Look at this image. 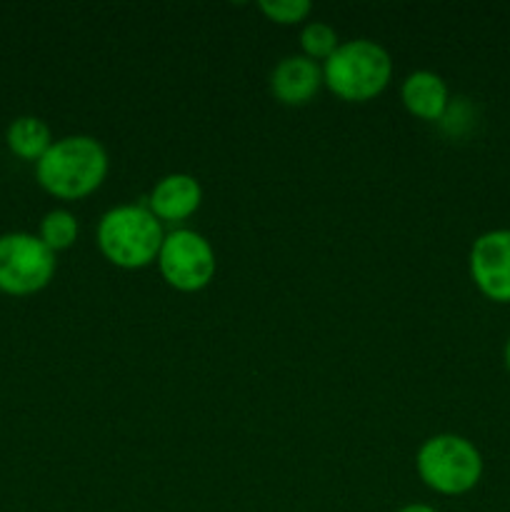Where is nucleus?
<instances>
[{
  "label": "nucleus",
  "instance_id": "obj_3",
  "mask_svg": "<svg viewBox=\"0 0 510 512\" xmlns=\"http://www.w3.org/2000/svg\"><path fill=\"white\" fill-rule=\"evenodd\" d=\"M390 73H393L390 55L373 40H350L338 45L323 68L325 85L343 100H355V103L383 93Z\"/></svg>",
  "mask_w": 510,
  "mask_h": 512
},
{
  "label": "nucleus",
  "instance_id": "obj_4",
  "mask_svg": "<svg viewBox=\"0 0 510 512\" xmlns=\"http://www.w3.org/2000/svg\"><path fill=\"white\" fill-rule=\"evenodd\" d=\"M418 473L435 493L463 495L478 485L483 458L478 448L460 435H435L420 448Z\"/></svg>",
  "mask_w": 510,
  "mask_h": 512
},
{
  "label": "nucleus",
  "instance_id": "obj_7",
  "mask_svg": "<svg viewBox=\"0 0 510 512\" xmlns=\"http://www.w3.org/2000/svg\"><path fill=\"white\" fill-rule=\"evenodd\" d=\"M470 275L485 298L510 303V228L490 230L475 240Z\"/></svg>",
  "mask_w": 510,
  "mask_h": 512
},
{
  "label": "nucleus",
  "instance_id": "obj_5",
  "mask_svg": "<svg viewBox=\"0 0 510 512\" xmlns=\"http://www.w3.org/2000/svg\"><path fill=\"white\" fill-rule=\"evenodd\" d=\"M55 253L30 233L0 235V290L33 295L53 280Z\"/></svg>",
  "mask_w": 510,
  "mask_h": 512
},
{
  "label": "nucleus",
  "instance_id": "obj_6",
  "mask_svg": "<svg viewBox=\"0 0 510 512\" xmlns=\"http://www.w3.org/2000/svg\"><path fill=\"white\" fill-rule=\"evenodd\" d=\"M160 273L183 293L203 290L215 275V253L203 235L193 230H175L163 240L158 255Z\"/></svg>",
  "mask_w": 510,
  "mask_h": 512
},
{
  "label": "nucleus",
  "instance_id": "obj_12",
  "mask_svg": "<svg viewBox=\"0 0 510 512\" xmlns=\"http://www.w3.org/2000/svg\"><path fill=\"white\" fill-rule=\"evenodd\" d=\"M40 240L48 245L53 253L58 250H68L78 238V220L68 213V210H53L40 223Z\"/></svg>",
  "mask_w": 510,
  "mask_h": 512
},
{
  "label": "nucleus",
  "instance_id": "obj_11",
  "mask_svg": "<svg viewBox=\"0 0 510 512\" xmlns=\"http://www.w3.org/2000/svg\"><path fill=\"white\" fill-rule=\"evenodd\" d=\"M5 143L20 160H35L38 163L53 145V138H50V128L43 120L35 118V115H20L8 125Z\"/></svg>",
  "mask_w": 510,
  "mask_h": 512
},
{
  "label": "nucleus",
  "instance_id": "obj_14",
  "mask_svg": "<svg viewBox=\"0 0 510 512\" xmlns=\"http://www.w3.org/2000/svg\"><path fill=\"white\" fill-rule=\"evenodd\" d=\"M260 10L275 23L293 25L310 13V3L308 0H263Z\"/></svg>",
  "mask_w": 510,
  "mask_h": 512
},
{
  "label": "nucleus",
  "instance_id": "obj_1",
  "mask_svg": "<svg viewBox=\"0 0 510 512\" xmlns=\"http://www.w3.org/2000/svg\"><path fill=\"white\" fill-rule=\"evenodd\" d=\"M108 173V155L103 145L85 135H70L48 148L35 163L38 183L50 195L63 200H78L93 193Z\"/></svg>",
  "mask_w": 510,
  "mask_h": 512
},
{
  "label": "nucleus",
  "instance_id": "obj_15",
  "mask_svg": "<svg viewBox=\"0 0 510 512\" xmlns=\"http://www.w3.org/2000/svg\"><path fill=\"white\" fill-rule=\"evenodd\" d=\"M400 512H435V510L428 508V505H408V508H403Z\"/></svg>",
  "mask_w": 510,
  "mask_h": 512
},
{
  "label": "nucleus",
  "instance_id": "obj_16",
  "mask_svg": "<svg viewBox=\"0 0 510 512\" xmlns=\"http://www.w3.org/2000/svg\"><path fill=\"white\" fill-rule=\"evenodd\" d=\"M505 365H508V370H510V340H508V345H505Z\"/></svg>",
  "mask_w": 510,
  "mask_h": 512
},
{
  "label": "nucleus",
  "instance_id": "obj_13",
  "mask_svg": "<svg viewBox=\"0 0 510 512\" xmlns=\"http://www.w3.org/2000/svg\"><path fill=\"white\" fill-rule=\"evenodd\" d=\"M300 45L310 60H328L338 50V33L328 23H310L300 35Z\"/></svg>",
  "mask_w": 510,
  "mask_h": 512
},
{
  "label": "nucleus",
  "instance_id": "obj_8",
  "mask_svg": "<svg viewBox=\"0 0 510 512\" xmlns=\"http://www.w3.org/2000/svg\"><path fill=\"white\" fill-rule=\"evenodd\" d=\"M320 80H323V73L315 60L293 55L275 65L273 75H270V90L280 103L303 105L318 93Z\"/></svg>",
  "mask_w": 510,
  "mask_h": 512
},
{
  "label": "nucleus",
  "instance_id": "obj_10",
  "mask_svg": "<svg viewBox=\"0 0 510 512\" xmlns=\"http://www.w3.org/2000/svg\"><path fill=\"white\" fill-rule=\"evenodd\" d=\"M403 103L415 118L440 120L448 108V88L440 75L418 70L403 83Z\"/></svg>",
  "mask_w": 510,
  "mask_h": 512
},
{
  "label": "nucleus",
  "instance_id": "obj_9",
  "mask_svg": "<svg viewBox=\"0 0 510 512\" xmlns=\"http://www.w3.org/2000/svg\"><path fill=\"white\" fill-rule=\"evenodd\" d=\"M200 198V185L198 180L190 175H168L155 185L153 195H150V213L155 218L163 220H185L198 210Z\"/></svg>",
  "mask_w": 510,
  "mask_h": 512
},
{
  "label": "nucleus",
  "instance_id": "obj_2",
  "mask_svg": "<svg viewBox=\"0 0 510 512\" xmlns=\"http://www.w3.org/2000/svg\"><path fill=\"white\" fill-rule=\"evenodd\" d=\"M163 228L150 210L140 205H123L100 220L98 243L105 258L118 268H145L163 248Z\"/></svg>",
  "mask_w": 510,
  "mask_h": 512
}]
</instances>
